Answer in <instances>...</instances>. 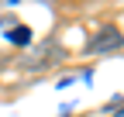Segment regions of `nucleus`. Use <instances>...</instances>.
<instances>
[{
  "instance_id": "f257e3e1",
  "label": "nucleus",
  "mask_w": 124,
  "mask_h": 117,
  "mask_svg": "<svg viewBox=\"0 0 124 117\" xmlns=\"http://www.w3.org/2000/svg\"><path fill=\"white\" fill-rule=\"evenodd\" d=\"M114 45H124L121 31H114V28H103V35L90 41V48H93V52H103V48H114Z\"/></svg>"
},
{
  "instance_id": "f03ea898",
  "label": "nucleus",
  "mask_w": 124,
  "mask_h": 117,
  "mask_svg": "<svg viewBox=\"0 0 124 117\" xmlns=\"http://www.w3.org/2000/svg\"><path fill=\"white\" fill-rule=\"evenodd\" d=\"M117 117H124V110H121V114H117Z\"/></svg>"
}]
</instances>
